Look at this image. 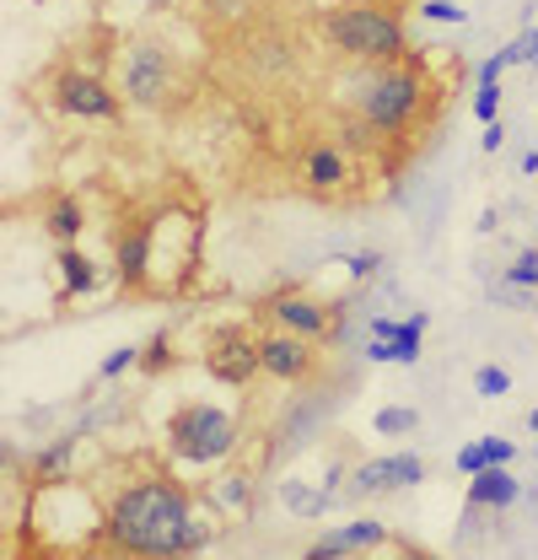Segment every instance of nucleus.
Returning <instances> with one entry per match:
<instances>
[{
  "label": "nucleus",
  "instance_id": "nucleus-18",
  "mask_svg": "<svg viewBox=\"0 0 538 560\" xmlns=\"http://www.w3.org/2000/svg\"><path fill=\"white\" fill-rule=\"evenodd\" d=\"M70 453H75V431H66L60 442H49V447L38 453V464H33V475H38V486H49V480H55V475L66 469V464H70Z\"/></svg>",
  "mask_w": 538,
  "mask_h": 560
},
{
  "label": "nucleus",
  "instance_id": "nucleus-30",
  "mask_svg": "<svg viewBox=\"0 0 538 560\" xmlns=\"http://www.w3.org/2000/svg\"><path fill=\"white\" fill-rule=\"evenodd\" d=\"M344 265H350V276L361 280V276H372V270H377V265H383V259H377V254H372V248H366V254H350V259H344Z\"/></svg>",
  "mask_w": 538,
  "mask_h": 560
},
{
  "label": "nucleus",
  "instance_id": "nucleus-3",
  "mask_svg": "<svg viewBox=\"0 0 538 560\" xmlns=\"http://www.w3.org/2000/svg\"><path fill=\"white\" fill-rule=\"evenodd\" d=\"M425 103H431V81L420 75V66L394 60V66H377L366 75V86H361V97H355V114L383 140H404V130L420 125Z\"/></svg>",
  "mask_w": 538,
  "mask_h": 560
},
{
  "label": "nucleus",
  "instance_id": "nucleus-7",
  "mask_svg": "<svg viewBox=\"0 0 538 560\" xmlns=\"http://www.w3.org/2000/svg\"><path fill=\"white\" fill-rule=\"evenodd\" d=\"M265 318L274 324V329H291V335L313 340V346H335L339 324H344V313H339V307H324L318 296H307V291H296V285L269 291L265 296Z\"/></svg>",
  "mask_w": 538,
  "mask_h": 560
},
{
  "label": "nucleus",
  "instance_id": "nucleus-29",
  "mask_svg": "<svg viewBox=\"0 0 538 560\" xmlns=\"http://www.w3.org/2000/svg\"><path fill=\"white\" fill-rule=\"evenodd\" d=\"M479 442H484L490 464H512V453H517V447H512V442H501V436H479Z\"/></svg>",
  "mask_w": 538,
  "mask_h": 560
},
{
  "label": "nucleus",
  "instance_id": "nucleus-4",
  "mask_svg": "<svg viewBox=\"0 0 538 560\" xmlns=\"http://www.w3.org/2000/svg\"><path fill=\"white\" fill-rule=\"evenodd\" d=\"M162 436H167V458L173 464H184V469H215V464H226L237 453L243 425L221 405H178L167 416V425H162Z\"/></svg>",
  "mask_w": 538,
  "mask_h": 560
},
{
  "label": "nucleus",
  "instance_id": "nucleus-14",
  "mask_svg": "<svg viewBox=\"0 0 538 560\" xmlns=\"http://www.w3.org/2000/svg\"><path fill=\"white\" fill-rule=\"evenodd\" d=\"M38 226H44L55 243H75V237H81V226H86V210H81L75 195H55V200L44 206V215H38Z\"/></svg>",
  "mask_w": 538,
  "mask_h": 560
},
{
  "label": "nucleus",
  "instance_id": "nucleus-33",
  "mask_svg": "<svg viewBox=\"0 0 538 560\" xmlns=\"http://www.w3.org/2000/svg\"><path fill=\"white\" fill-rule=\"evenodd\" d=\"M528 425H534V436H538V410H534V416H528Z\"/></svg>",
  "mask_w": 538,
  "mask_h": 560
},
{
  "label": "nucleus",
  "instance_id": "nucleus-5",
  "mask_svg": "<svg viewBox=\"0 0 538 560\" xmlns=\"http://www.w3.org/2000/svg\"><path fill=\"white\" fill-rule=\"evenodd\" d=\"M49 103H55V114L92 119V125H119L125 108H130L119 86H108L97 70H81V66H60L49 75Z\"/></svg>",
  "mask_w": 538,
  "mask_h": 560
},
{
  "label": "nucleus",
  "instance_id": "nucleus-21",
  "mask_svg": "<svg viewBox=\"0 0 538 560\" xmlns=\"http://www.w3.org/2000/svg\"><path fill=\"white\" fill-rule=\"evenodd\" d=\"M473 119H479V125H495V119H501V81H479V92H473Z\"/></svg>",
  "mask_w": 538,
  "mask_h": 560
},
{
  "label": "nucleus",
  "instance_id": "nucleus-31",
  "mask_svg": "<svg viewBox=\"0 0 538 560\" xmlns=\"http://www.w3.org/2000/svg\"><path fill=\"white\" fill-rule=\"evenodd\" d=\"M506 145V130H501V119L495 125H484V151H501Z\"/></svg>",
  "mask_w": 538,
  "mask_h": 560
},
{
  "label": "nucleus",
  "instance_id": "nucleus-9",
  "mask_svg": "<svg viewBox=\"0 0 538 560\" xmlns=\"http://www.w3.org/2000/svg\"><path fill=\"white\" fill-rule=\"evenodd\" d=\"M425 480V458L420 453H388V458H366L350 469V490L355 495H394Z\"/></svg>",
  "mask_w": 538,
  "mask_h": 560
},
{
  "label": "nucleus",
  "instance_id": "nucleus-23",
  "mask_svg": "<svg viewBox=\"0 0 538 560\" xmlns=\"http://www.w3.org/2000/svg\"><path fill=\"white\" fill-rule=\"evenodd\" d=\"M130 366H140V346H119L103 366H97V377H103V383H114V377H119V372H130Z\"/></svg>",
  "mask_w": 538,
  "mask_h": 560
},
{
  "label": "nucleus",
  "instance_id": "nucleus-16",
  "mask_svg": "<svg viewBox=\"0 0 538 560\" xmlns=\"http://www.w3.org/2000/svg\"><path fill=\"white\" fill-rule=\"evenodd\" d=\"M425 324H431L425 313H414L409 324H394V335H388V340H394V350H399V366H414V361H420V340H425Z\"/></svg>",
  "mask_w": 538,
  "mask_h": 560
},
{
  "label": "nucleus",
  "instance_id": "nucleus-13",
  "mask_svg": "<svg viewBox=\"0 0 538 560\" xmlns=\"http://www.w3.org/2000/svg\"><path fill=\"white\" fill-rule=\"evenodd\" d=\"M517 495H523V490H517V480H512L506 464H484L479 475H469V506L473 512H506Z\"/></svg>",
  "mask_w": 538,
  "mask_h": 560
},
{
  "label": "nucleus",
  "instance_id": "nucleus-12",
  "mask_svg": "<svg viewBox=\"0 0 538 560\" xmlns=\"http://www.w3.org/2000/svg\"><path fill=\"white\" fill-rule=\"evenodd\" d=\"M151 237H156V221H134L119 232V248H114V276L125 291H140L151 280Z\"/></svg>",
  "mask_w": 538,
  "mask_h": 560
},
{
  "label": "nucleus",
  "instance_id": "nucleus-6",
  "mask_svg": "<svg viewBox=\"0 0 538 560\" xmlns=\"http://www.w3.org/2000/svg\"><path fill=\"white\" fill-rule=\"evenodd\" d=\"M173 55L156 44V38H140L125 49V70H119V92H125V103L130 108H167V97H173Z\"/></svg>",
  "mask_w": 538,
  "mask_h": 560
},
{
  "label": "nucleus",
  "instance_id": "nucleus-10",
  "mask_svg": "<svg viewBox=\"0 0 538 560\" xmlns=\"http://www.w3.org/2000/svg\"><path fill=\"white\" fill-rule=\"evenodd\" d=\"M259 361H265V377H274V383H307L318 366V350L291 329H269V335H259Z\"/></svg>",
  "mask_w": 538,
  "mask_h": 560
},
{
  "label": "nucleus",
  "instance_id": "nucleus-20",
  "mask_svg": "<svg viewBox=\"0 0 538 560\" xmlns=\"http://www.w3.org/2000/svg\"><path fill=\"white\" fill-rule=\"evenodd\" d=\"M473 394H479V399H506V394H512V372L484 361V366L473 372Z\"/></svg>",
  "mask_w": 538,
  "mask_h": 560
},
{
  "label": "nucleus",
  "instance_id": "nucleus-32",
  "mask_svg": "<svg viewBox=\"0 0 538 560\" xmlns=\"http://www.w3.org/2000/svg\"><path fill=\"white\" fill-rule=\"evenodd\" d=\"M523 60L538 66V33H523Z\"/></svg>",
  "mask_w": 538,
  "mask_h": 560
},
{
  "label": "nucleus",
  "instance_id": "nucleus-26",
  "mask_svg": "<svg viewBox=\"0 0 538 560\" xmlns=\"http://www.w3.org/2000/svg\"><path fill=\"white\" fill-rule=\"evenodd\" d=\"M140 366H145V372H162V366H167V335H151V340L140 346Z\"/></svg>",
  "mask_w": 538,
  "mask_h": 560
},
{
  "label": "nucleus",
  "instance_id": "nucleus-25",
  "mask_svg": "<svg viewBox=\"0 0 538 560\" xmlns=\"http://www.w3.org/2000/svg\"><path fill=\"white\" fill-rule=\"evenodd\" d=\"M335 556H350V545H344V534H339V528L307 545V560H335Z\"/></svg>",
  "mask_w": 538,
  "mask_h": 560
},
{
  "label": "nucleus",
  "instance_id": "nucleus-15",
  "mask_svg": "<svg viewBox=\"0 0 538 560\" xmlns=\"http://www.w3.org/2000/svg\"><path fill=\"white\" fill-rule=\"evenodd\" d=\"M55 265H60V280H66V296H86V291L97 285V270H92V259H86V254H81L75 243H60Z\"/></svg>",
  "mask_w": 538,
  "mask_h": 560
},
{
  "label": "nucleus",
  "instance_id": "nucleus-17",
  "mask_svg": "<svg viewBox=\"0 0 538 560\" xmlns=\"http://www.w3.org/2000/svg\"><path fill=\"white\" fill-rule=\"evenodd\" d=\"M339 534H344V545H350V550H383V545H388V528H383L377 517H355V523H339Z\"/></svg>",
  "mask_w": 538,
  "mask_h": 560
},
{
  "label": "nucleus",
  "instance_id": "nucleus-28",
  "mask_svg": "<svg viewBox=\"0 0 538 560\" xmlns=\"http://www.w3.org/2000/svg\"><path fill=\"white\" fill-rule=\"evenodd\" d=\"M425 16H431V22H464V5H453V0H425Z\"/></svg>",
  "mask_w": 538,
  "mask_h": 560
},
{
  "label": "nucleus",
  "instance_id": "nucleus-1",
  "mask_svg": "<svg viewBox=\"0 0 538 560\" xmlns=\"http://www.w3.org/2000/svg\"><path fill=\"white\" fill-rule=\"evenodd\" d=\"M97 545L114 556H195L204 550V523L195 517V495L162 469H145L108 495Z\"/></svg>",
  "mask_w": 538,
  "mask_h": 560
},
{
  "label": "nucleus",
  "instance_id": "nucleus-24",
  "mask_svg": "<svg viewBox=\"0 0 538 560\" xmlns=\"http://www.w3.org/2000/svg\"><path fill=\"white\" fill-rule=\"evenodd\" d=\"M285 501H291V506H296V512H307V517H318V512H324V501H329V490L285 486Z\"/></svg>",
  "mask_w": 538,
  "mask_h": 560
},
{
  "label": "nucleus",
  "instance_id": "nucleus-19",
  "mask_svg": "<svg viewBox=\"0 0 538 560\" xmlns=\"http://www.w3.org/2000/svg\"><path fill=\"white\" fill-rule=\"evenodd\" d=\"M372 431H377V436H404V431H420V410H414V405H388V410H377Z\"/></svg>",
  "mask_w": 538,
  "mask_h": 560
},
{
  "label": "nucleus",
  "instance_id": "nucleus-27",
  "mask_svg": "<svg viewBox=\"0 0 538 560\" xmlns=\"http://www.w3.org/2000/svg\"><path fill=\"white\" fill-rule=\"evenodd\" d=\"M453 464H458V475H479V469L490 464V453H484V442H469V447H458Z\"/></svg>",
  "mask_w": 538,
  "mask_h": 560
},
{
  "label": "nucleus",
  "instance_id": "nucleus-2",
  "mask_svg": "<svg viewBox=\"0 0 538 560\" xmlns=\"http://www.w3.org/2000/svg\"><path fill=\"white\" fill-rule=\"evenodd\" d=\"M318 33L339 60H355V66H394L409 55L404 22L377 0H344L335 11H324Z\"/></svg>",
  "mask_w": 538,
  "mask_h": 560
},
{
  "label": "nucleus",
  "instance_id": "nucleus-8",
  "mask_svg": "<svg viewBox=\"0 0 538 560\" xmlns=\"http://www.w3.org/2000/svg\"><path fill=\"white\" fill-rule=\"evenodd\" d=\"M204 372L221 383V388H248L265 361H259V335L237 329V324H221L210 340H204Z\"/></svg>",
  "mask_w": 538,
  "mask_h": 560
},
{
  "label": "nucleus",
  "instance_id": "nucleus-11",
  "mask_svg": "<svg viewBox=\"0 0 538 560\" xmlns=\"http://www.w3.org/2000/svg\"><path fill=\"white\" fill-rule=\"evenodd\" d=\"M296 178H302V189H307V195L335 200V195H344V184H350V151H344L339 140H313V145L302 151Z\"/></svg>",
  "mask_w": 538,
  "mask_h": 560
},
{
  "label": "nucleus",
  "instance_id": "nucleus-22",
  "mask_svg": "<svg viewBox=\"0 0 538 560\" xmlns=\"http://www.w3.org/2000/svg\"><path fill=\"white\" fill-rule=\"evenodd\" d=\"M506 285H512V291H534V285H538V248L517 254V265L506 270Z\"/></svg>",
  "mask_w": 538,
  "mask_h": 560
}]
</instances>
